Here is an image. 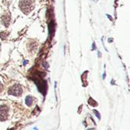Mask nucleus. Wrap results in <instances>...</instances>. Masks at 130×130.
Instances as JSON below:
<instances>
[{"mask_svg":"<svg viewBox=\"0 0 130 130\" xmlns=\"http://www.w3.org/2000/svg\"><path fill=\"white\" fill-rule=\"evenodd\" d=\"M20 9L24 14H28L34 9V0H21L20 2Z\"/></svg>","mask_w":130,"mask_h":130,"instance_id":"obj_1","label":"nucleus"},{"mask_svg":"<svg viewBox=\"0 0 130 130\" xmlns=\"http://www.w3.org/2000/svg\"><path fill=\"white\" fill-rule=\"evenodd\" d=\"M9 94L13 95V96L18 97L22 94V88L20 85H16L13 86L12 87H11L10 90L9 91Z\"/></svg>","mask_w":130,"mask_h":130,"instance_id":"obj_2","label":"nucleus"},{"mask_svg":"<svg viewBox=\"0 0 130 130\" xmlns=\"http://www.w3.org/2000/svg\"><path fill=\"white\" fill-rule=\"evenodd\" d=\"M55 29H56V24H55V21L52 20L50 21L49 24V37H53V35H54V33H55Z\"/></svg>","mask_w":130,"mask_h":130,"instance_id":"obj_3","label":"nucleus"},{"mask_svg":"<svg viewBox=\"0 0 130 130\" xmlns=\"http://www.w3.org/2000/svg\"><path fill=\"white\" fill-rule=\"evenodd\" d=\"M33 101H34V98L33 97H31L30 95H28V96H27L26 98H25V104H27V106H30L33 104Z\"/></svg>","mask_w":130,"mask_h":130,"instance_id":"obj_4","label":"nucleus"},{"mask_svg":"<svg viewBox=\"0 0 130 130\" xmlns=\"http://www.w3.org/2000/svg\"><path fill=\"white\" fill-rule=\"evenodd\" d=\"M93 112L94 113V114H95V115H96V116L97 117V119H98V120H101V114L99 113V112L97 111V110H94Z\"/></svg>","mask_w":130,"mask_h":130,"instance_id":"obj_5","label":"nucleus"},{"mask_svg":"<svg viewBox=\"0 0 130 130\" xmlns=\"http://www.w3.org/2000/svg\"><path fill=\"white\" fill-rule=\"evenodd\" d=\"M43 67L46 68V69H47V68H49V65H48V63L47 62H44L43 63Z\"/></svg>","mask_w":130,"mask_h":130,"instance_id":"obj_6","label":"nucleus"},{"mask_svg":"<svg viewBox=\"0 0 130 130\" xmlns=\"http://www.w3.org/2000/svg\"><path fill=\"white\" fill-rule=\"evenodd\" d=\"M95 49H96V45H95V43L94 42L92 43V50H95Z\"/></svg>","mask_w":130,"mask_h":130,"instance_id":"obj_7","label":"nucleus"},{"mask_svg":"<svg viewBox=\"0 0 130 130\" xmlns=\"http://www.w3.org/2000/svg\"><path fill=\"white\" fill-rule=\"evenodd\" d=\"M105 76H106V72L104 71V74H103V79H104V80L105 79Z\"/></svg>","mask_w":130,"mask_h":130,"instance_id":"obj_8","label":"nucleus"},{"mask_svg":"<svg viewBox=\"0 0 130 130\" xmlns=\"http://www.w3.org/2000/svg\"><path fill=\"white\" fill-rule=\"evenodd\" d=\"M28 60H24V66H26V64H28Z\"/></svg>","mask_w":130,"mask_h":130,"instance_id":"obj_9","label":"nucleus"},{"mask_svg":"<svg viewBox=\"0 0 130 130\" xmlns=\"http://www.w3.org/2000/svg\"><path fill=\"white\" fill-rule=\"evenodd\" d=\"M101 53L100 52H98V57H101Z\"/></svg>","mask_w":130,"mask_h":130,"instance_id":"obj_10","label":"nucleus"}]
</instances>
